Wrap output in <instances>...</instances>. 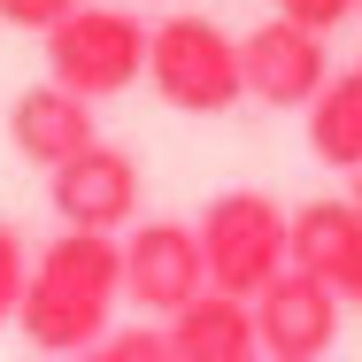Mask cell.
<instances>
[{"instance_id":"cell-1","label":"cell","mask_w":362,"mask_h":362,"mask_svg":"<svg viewBox=\"0 0 362 362\" xmlns=\"http://www.w3.org/2000/svg\"><path fill=\"white\" fill-rule=\"evenodd\" d=\"M116 293H124V239L108 231H54L31 270H23V300H16V332L39 355H85L108 339L116 324Z\"/></svg>"},{"instance_id":"cell-2","label":"cell","mask_w":362,"mask_h":362,"mask_svg":"<svg viewBox=\"0 0 362 362\" xmlns=\"http://www.w3.org/2000/svg\"><path fill=\"white\" fill-rule=\"evenodd\" d=\"M146 85L162 93V108L177 116H223L239 108V39L209 16H170L146 23Z\"/></svg>"},{"instance_id":"cell-3","label":"cell","mask_w":362,"mask_h":362,"mask_svg":"<svg viewBox=\"0 0 362 362\" xmlns=\"http://www.w3.org/2000/svg\"><path fill=\"white\" fill-rule=\"evenodd\" d=\"M193 239H201V262H209V293H231V300H255L293 262L286 209L270 193H247V185L216 193L201 209V223H193Z\"/></svg>"},{"instance_id":"cell-4","label":"cell","mask_w":362,"mask_h":362,"mask_svg":"<svg viewBox=\"0 0 362 362\" xmlns=\"http://www.w3.org/2000/svg\"><path fill=\"white\" fill-rule=\"evenodd\" d=\"M47 77H54L62 93H77V100L132 93L146 77V23L132 8H100V0L70 8V16L47 31Z\"/></svg>"},{"instance_id":"cell-5","label":"cell","mask_w":362,"mask_h":362,"mask_svg":"<svg viewBox=\"0 0 362 362\" xmlns=\"http://www.w3.org/2000/svg\"><path fill=\"white\" fill-rule=\"evenodd\" d=\"M47 201H54V216L62 231H124V223L139 216V162L124 154V146L93 139L85 154H70L62 170H47Z\"/></svg>"},{"instance_id":"cell-6","label":"cell","mask_w":362,"mask_h":362,"mask_svg":"<svg viewBox=\"0 0 362 362\" xmlns=\"http://www.w3.org/2000/svg\"><path fill=\"white\" fill-rule=\"evenodd\" d=\"M324 85H332L324 31H300L286 16H270V23H255L239 39V93L247 100H262V108H308Z\"/></svg>"},{"instance_id":"cell-7","label":"cell","mask_w":362,"mask_h":362,"mask_svg":"<svg viewBox=\"0 0 362 362\" xmlns=\"http://www.w3.org/2000/svg\"><path fill=\"white\" fill-rule=\"evenodd\" d=\"M247 308H255V339H262V355L324 362V355H332V339H339V308H347V300L324 286L316 270H293V262H286Z\"/></svg>"},{"instance_id":"cell-8","label":"cell","mask_w":362,"mask_h":362,"mask_svg":"<svg viewBox=\"0 0 362 362\" xmlns=\"http://www.w3.org/2000/svg\"><path fill=\"white\" fill-rule=\"evenodd\" d=\"M209 293V262H201V239L193 223H139L124 239V300H139L146 316H177L185 300Z\"/></svg>"},{"instance_id":"cell-9","label":"cell","mask_w":362,"mask_h":362,"mask_svg":"<svg viewBox=\"0 0 362 362\" xmlns=\"http://www.w3.org/2000/svg\"><path fill=\"white\" fill-rule=\"evenodd\" d=\"M93 139H100V132H93V100L62 93L54 77L31 85V93H16V108H8V146H16L31 170H62V162L85 154Z\"/></svg>"},{"instance_id":"cell-10","label":"cell","mask_w":362,"mask_h":362,"mask_svg":"<svg viewBox=\"0 0 362 362\" xmlns=\"http://www.w3.org/2000/svg\"><path fill=\"white\" fill-rule=\"evenodd\" d=\"M293 270H316L339 300H362V216L347 201H308L300 216H286Z\"/></svg>"},{"instance_id":"cell-11","label":"cell","mask_w":362,"mask_h":362,"mask_svg":"<svg viewBox=\"0 0 362 362\" xmlns=\"http://www.w3.org/2000/svg\"><path fill=\"white\" fill-rule=\"evenodd\" d=\"M162 347L170 362H255L262 339H255V308L231 300V293H201L185 300L170 324H162Z\"/></svg>"},{"instance_id":"cell-12","label":"cell","mask_w":362,"mask_h":362,"mask_svg":"<svg viewBox=\"0 0 362 362\" xmlns=\"http://www.w3.org/2000/svg\"><path fill=\"white\" fill-rule=\"evenodd\" d=\"M308 146H316V162H332V170H362V70L332 77L316 100H308Z\"/></svg>"},{"instance_id":"cell-13","label":"cell","mask_w":362,"mask_h":362,"mask_svg":"<svg viewBox=\"0 0 362 362\" xmlns=\"http://www.w3.org/2000/svg\"><path fill=\"white\" fill-rule=\"evenodd\" d=\"M54 362H170L162 347V332H116V339H100V347H85V355H54Z\"/></svg>"},{"instance_id":"cell-14","label":"cell","mask_w":362,"mask_h":362,"mask_svg":"<svg viewBox=\"0 0 362 362\" xmlns=\"http://www.w3.org/2000/svg\"><path fill=\"white\" fill-rule=\"evenodd\" d=\"M23 270H31V247H23V231H16V223H0V324H16Z\"/></svg>"},{"instance_id":"cell-15","label":"cell","mask_w":362,"mask_h":362,"mask_svg":"<svg viewBox=\"0 0 362 362\" xmlns=\"http://www.w3.org/2000/svg\"><path fill=\"white\" fill-rule=\"evenodd\" d=\"M70 8H85V0H0V23H16V31H39V39H47Z\"/></svg>"},{"instance_id":"cell-16","label":"cell","mask_w":362,"mask_h":362,"mask_svg":"<svg viewBox=\"0 0 362 362\" xmlns=\"http://www.w3.org/2000/svg\"><path fill=\"white\" fill-rule=\"evenodd\" d=\"M362 0H278V16L286 23H300V31H332L339 16H355Z\"/></svg>"},{"instance_id":"cell-17","label":"cell","mask_w":362,"mask_h":362,"mask_svg":"<svg viewBox=\"0 0 362 362\" xmlns=\"http://www.w3.org/2000/svg\"><path fill=\"white\" fill-rule=\"evenodd\" d=\"M347 209H355V216H362V170H355V201H347Z\"/></svg>"},{"instance_id":"cell-18","label":"cell","mask_w":362,"mask_h":362,"mask_svg":"<svg viewBox=\"0 0 362 362\" xmlns=\"http://www.w3.org/2000/svg\"><path fill=\"white\" fill-rule=\"evenodd\" d=\"M255 362H286V355H255Z\"/></svg>"}]
</instances>
